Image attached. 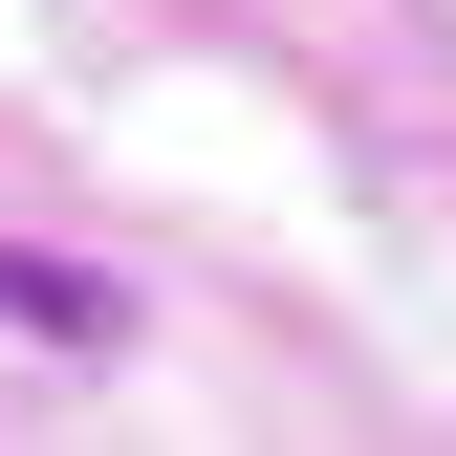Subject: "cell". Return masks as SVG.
<instances>
[{
  "instance_id": "1",
  "label": "cell",
  "mask_w": 456,
  "mask_h": 456,
  "mask_svg": "<svg viewBox=\"0 0 456 456\" xmlns=\"http://www.w3.org/2000/svg\"><path fill=\"white\" fill-rule=\"evenodd\" d=\"M0 326H22V348H131V282H109V261H44V240H0Z\"/></svg>"
}]
</instances>
